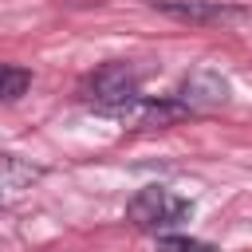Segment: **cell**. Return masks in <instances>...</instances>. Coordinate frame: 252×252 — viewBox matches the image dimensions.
<instances>
[{"mask_svg":"<svg viewBox=\"0 0 252 252\" xmlns=\"http://www.w3.org/2000/svg\"><path fill=\"white\" fill-rule=\"evenodd\" d=\"M173 98L185 106V114L220 106V102H228V79L220 71H213V67H197V71H189L181 79V87H177Z\"/></svg>","mask_w":252,"mask_h":252,"instance_id":"obj_3","label":"cell"},{"mask_svg":"<svg viewBox=\"0 0 252 252\" xmlns=\"http://www.w3.org/2000/svg\"><path fill=\"white\" fill-rule=\"evenodd\" d=\"M189 217H193V201L165 185H146L126 201V220L142 232H169Z\"/></svg>","mask_w":252,"mask_h":252,"instance_id":"obj_2","label":"cell"},{"mask_svg":"<svg viewBox=\"0 0 252 252\" xmlns=\"http://www.w3.org/2000/svg\"><path fill=\"white\" fill-rule=\"evenodd\" d=\"M79 98H83L91 110H98V114L126 118V114H134V110L146 102V94H142V71H138L134 63H122V59L102 63L98 71H91V75L83 79Z\"/></svg>","mask_w":252,"mask_h":252,"instance_id":"obj_1","label":"cell"},{"mask_svg":"<svg viewBox=\"0 0 252 252\" xmlns=\"http://www.w3.org/2000/svg\"><path fill=\"white\" fill-rule=\"evenodd\" d=\"M158 252H217V248L205 244V240H193V236H169V232H161L158 236Z\"/></svg>","mask_w":252,"mask_h":252,"instance_id":"obj_6","label":"cell"},{"mask_svg":"<svg viewBox=\"0 0 252 252\" xmlns=\"http://www.w3.org/2000/svg\"><path fill=\"white\" fill-rule=\"evenodd\" d=\"M154 8L185 24H224L244 16L240 4H220V0H154Z\"/></svg>","mask_w":252,"mask_h":252,"instance_id":"obj_4","label":"cell"},{"mask_svg":"<svg viewBox=\"0 0 252 252\" xmlns=\"http://www.w3.org/2000/svg\"><path fill=\"white\" fill-rule=\"evenodd\" d=\"M0 205H4V189H0Z\"/></svg>","mask_w":252,"mask_h":252,"instance_id":"obj_7","label":"cell"},{"mask_svg":"<svg viewBox=\"0 0 252 252\" xmlns=\"http://www.w3.org/2000/svg\"><path fill=\"white\" fill-rule=\"evenodd\" d=\"M28 87H32V71L12 67V63H0V102H16Z\"/></svg>","mask_w":252,"mask_h":252,"instance_id":"obj_5","label":"cell"}]
</instances>
